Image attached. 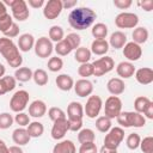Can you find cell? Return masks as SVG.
<instances>
[{"label":"cell","instance_id":"cell-20","mask_svg":"<svg viewBox=\"0 0 153 153\" xmlns=\"http://www.w3.org/2000/svg\"><path fill=\"white\" fill-rule=\"evenodd\" d=\"M35 42L36 41H35V38H33V36L31 33H23L18 38V45L17 47H18V49L20 51L27 53L33 48Z\"/></svg>","mask_w":153,"mask_h":153},{"label":"cell","instance_id":"cell-59","mask_svg":"<svg viewBox=\"0 0 153 153\" xmlns=\"http://www.w3.org/2000/svg\"><path fill=\"white\" fill-rule=\"evenodd\" d=\"M0 153H8V147L2 140H0Z\"/></svg>","mask_w":153,"mask_h":153},{"label":"cell","instance_id":"cell-13","mask_svg":"<svg viewBox=\"0 0 153 153\" xmlns=\"http://www.w3.org/2000/svg\"><path fill=\"white\" fill-rule=\"evenodd\" d=\"M123 56L130 62V61H137L142 56V48L141 45L131 42H127L123 47Z\"/></svg>","mask_w":153,"mask_h":153},{"label":"cell","instance_id":"cell-12","mask_svg":"<svg viewBox=\"0 0 153 153\" xmlns=\"http://www.w3.org/2000/svg\"><path fill=\"white\" fill-rule=\"evenodd\" d=\"M11 11H12L13 18L19 20V22L26 20L29 18V16H30V11L27 8V4L24 0H14L12 6H11Z\"/></svg>","mask_w":153,"mask_h":153},{"label":"cell","instance_id":"cell-56","mask_svg":"<svg viewBox=\"0 0 153 153\" xmlns=\"http://www.w3.org/2000/svg\"><path fill=\"white\" fill-rule=\"evenodd\" d=\"M8 91H7V87H6V85H5V82H4V80H2V78L0 79V96H4L5 93H7Z\"/></svg>","mask_w":153,"mask_h":153},{"label":"cell","instance_id":"cell-32","mask_svg":"<svg viewBox=\"0 0 153 153\" xmlns=\"http://www.w3.org/2000/svg\"><path fill=\"white\" fill-rule=\"evenodd\" d=\"M91 33L94 37V39H105L108 35V26L104 23H97L93 25Z\"/></svg>","mask_w":153,"mask_h":153},{"label":"cell","instance_id":"cell-14","mask_svg":"<svg viewBox=\"0 0 153 153\" xmlns=\"http://www.w3.org/2000/svg\"><path fill=\"white\" fill-rule=\"evenodd\" d=\"M68 130H69V128H68L67 117L61 118V120H56V121H54V124L51 128V137L54 140H61L65 137V135L67 134Z\"/></svg>","mask_w":153,"mask_h":153},{"label":"cell","instance_id":"cell-7","mask_svg":"<svg viewBox=\"0 0 153 153\" xmlns=\"http://www.w3.org/2000/svg\"><path fill=\"white\" fill-rule=\"evenodd\" d=\"M139 24V17L131 12H122L116 16L115 25L118 29H133Z\"/></svg>","mask_w":153,"mask_h":153},{"label":"cell","instance_id":"cell-41","mask_svg":"<svg viewBox=\"0 0 153 153\" xmlns=\"http://www.w3.org/2000/svg\"><path fill=\"white\" fill-rule=\"evenodd\" d=\"M78 74L80 76H82V79H87L88 76L93 75V66H92V63H90V62L81 63L78 67Z\"/></svg>","mask_w":153,"mask_h":153},{"label":"cell","instance_id":"cell-38","mask_svg":"<svg viewBox=\"0 0 153 153\" xmlns=\"http://www.w3.org/2000/svg\"><path fill=\"white\" fill-rule=\"evenodd\" d=\"M65 39L67 41V43L69 44V47L72 48V50H76L79 47H80V43H81V37L76 33V32H71V33H68L66 37H65Z\"/></svg>","mask_w":153,"mask_h":153},{"label":"cell","instance_id":"cell-29","mask_svg":"<svg viewBox=\"0 0 153 153\" xmlns=\"http://www.w3.org/2000/svg\"><path fill=\"white\" fill-rule=\"evenodd\" d=\"M91 55H92V53H91V50L88 48H86V47H79L75 50L74 59H75L76 62H79L81 65V63L88 62L90 59H91Z\"/></svg>","mask_w":153,"mask_h":153},{"label":"cell","instance_id":"cell-60","mask_svg":"<svg viewBox=\"0 0 153 153\" xmlns=\"http://www.w3.org/2000/svg\"><path fill=\"white\" fill-rule=\"evenodd\" d=\"M5 72H6V68H5V66L2 65V63H0V79L5 75Z\"/></svg>","mask_w":153,"mask_h":153},{"label":"cell","instance_id":"cell-58","mask_svg":"<svg viewBox=\"0 0 153 153\" xmlns=\"http://www.w3.org/2000/svg\"><path fill=\"white\" fill-rule=\"evenodd\" d=\"M5 14H7V7L5 6V4L2 1H0V18L4 17Z\"/></svg>","mask_w":153,"mask_h":153},{"label":"cell","instance_id":"cell-43","mask_svg":"<svg viewBox=\"0 0 153 153\" xmlns=\"http://www.w3.org/2000/svg\"><path fill=\"white\" fill-rule=\"evenodd\" d=\"M14 122V118L8 112L0 114V129H8Z\"/></svg>","mask_w":153,"mask_h":153},{"label":"cell","instance_id":"cell-25","mask_svg":"<svg viewBox=\"0 0 153 153\" xmlns=\"http://www.w3.org/2000/svg\"><path fill=\"white\" fill-rule=\"evenodd\" d=\"M53 153H76V148H75V145L73 143V141L62 140L54 146Z\"/></svg>","mask_w":153,"mask_h":153},{"label":"cell","instance_id":"cell-9","mask_svg":"<svg viewBox=\"0 0 153 153\" xmlns=\"http://www.w3.org/2000/svg\"><path fill=\"white\" fill-rule=\"evenodd\" d=\"M102 106H103V100L99 96H96V94H91L88 96V99L84 106V114L88 117V118H96L100 110H102Z\"/></svg>","mask_w":153,"mask_h":153},{"label":"cell","instance_id":"cell-39","mask_svg":"<svg viewBox=\"0 0 153 153\" xmlns=\"http://www.w3.org/2000/svg\"><path fill=\"white\" fill-rule=\"evenodd\" d=\"M47 66H48V69H49L50 72H59V71H61L62 67H63V61H62V59L59 57V56H53V57L49 59Z\"/></svg>","mask_w":153,"mask_h":153},{"label":"cell","instance_id":"cell-34","mask_svg":"<svg viewBox=\"0 0 153 153\" xmlns=\"http://www.w3.org/2000/svg\"><path fill=\"white\" fill-rule=\"evenodd\" d=\"M65 38V31L61 26L59 25H53L50 29H49V39L51 42H60Z\"/></svg>","mask_w":153,"mask_h":153},{"label":"cell","instance_id":"cell-2","mask_svg":"<svg viewBox=\"0 0 153 153\" xmlns=\"http://www.w3.org/2000/svg\"><path fill=\"white\" fill-rule=\"evenodd\" d=\"M0 54L13 68H19L23 63V56L20 55L18 47L13 43L12 39L7 37L0 38Z\"/></svg>","mask_w":153,"mask_h":153},{"label":"cell","instance_id":"cell-27","mask_svg":"<svg viewBox=\"0 0 153 153\" xmlns=\"http://www.w3.org/2000/svg\"><path fill=\"white\" fill-rule=\"evenodd\" d=\"M131 36H133V42L140 45V44L147 42L149 33H148V30H147L146 27H143V26H137V27L134 29Z\"/></svg>","mask_w":153,"mask_h":153},{"label":"cell","instance_id":"cell-42","mask_svg":"<svg viewBox=\"0 0 153 153\" xmlns=\"http://www.w3.org/2000/svg\"><path fill=\"white\" fill-rule=\"evenodd\" d=\"M48 116L49 118L54 122L56 120H61V118H66V114L65 111L61 109V108H57V106H53L48 110Z\"/></svg>","mask_w":153,"mask_h":153},{"label":"cell","instance_id":"cell-28","mask_svg":"<svg viewBox=\"0 0 153 153\" xmlns=\"http://www.w3.org/2000/svg\"><path fill=\"white\" fill-rule=\"evenodd\" d=\"M32 71L29 67H19L14 72V79L20 82H26L32 79Z\"/></svg>","mask_w":153,"mask_h":153},{"label":"cell","instance_id":"cell-33","mask_svg":"<svg viewBox=\"0 0 153 153\" xmlns=\"http://www.w3.org/2000/svg\"><path fill=\"white\" fill-rule=\"evenodd\" d=\"M32 79L35 81L36 85L38 86H44L48 84V80H49V76L47 74V72L42 68H38L36 69L33 73H32Z\"/></svg>","mask_w":153,"mask_h":153},{"label":"cell","instance_id":"cell-47","mask_svg":"<svg viewBox=\"0 0 153 153\" xmlns=\"http://www.w3.org/2000/svg\"><path fill=\"white\" fill-rule=\"evenodd\" d=\"M79 153H98V148L94 142L82 143V145H80Z\"/></svg>","mask_w":153,"mask_h":153},{"label":"cell","instance_id":"cell-52","mask_svg":"<svg viewBox=\"0 0 153 153\" xmlns=\"http://www.w3.org/2000/svg\"><path fill=\"white\" fill-rule=\"evenodd\" d=\"M145 116V118H148V120H153V102H151L148 105H147V108L145 109V111L142 112Z\"/></svg>","mask_w":153,"mask_h":153},{"label":"cell","instance_id":"cell-36","mask_svg":"<svg viewBox=\"0 0 153 153\" xmlns=\"http://www.w3.org/2000/svg\"><path fill=\"white\" fill-rule=\"evenodd\" d=\"M151 102H152V100H151L149 98L145 97V96H139V97H136L135 100H134V109H135V111L139 112V114H142V112L145 111V109L147 108V105H148Z\"/></svg>","mask_w":153,"mask_h":153},{"label":"cell","instance_id":"cell-31","mask_svg":"<svg viewBox=\"0 0 153 153\" xmlns=\"http://www.w3.org/2000/svg\"><path fill=\"white\" fill-rule=\"evenodd\" d=\"M96 135L94 131L90 128H84L80 129L78 133V141L82 145V143H88V142H94Z\"/></svg>","mask_w":153,"mask_h":153},{"label":"cell","instance_id":"cell-24","mask_svg":"<svg viewBox=\"0 0 153 153\" xmlns=\"http://www.w3.org/2000/svg\"><path fill=\"white\" fill-rule=\"evenodd\" d=\"M55 82H56L57 88H60L61 91H69L74 86V80L68 74H60V75H57L56 79H55Z\"/></svg>","mask_w":153,"mask_h":153},{"label":"cell","instance_id":"cell-18","mask_svg":"<svg viewBox=\"0 0 153 153\" xmlns=\"http://www.w3.org/2000/svg\"><path fill=\"white\" fill-rule=\"evenodd\" d=\"M135 79L141 85H149L153 81V69L149 67H142L135 71Z\"/></svg>","mask_w":153,"mask_h":153},{"label":"cell","instance_id":"cell-19","mask_svg":"<svg viewBox=\"0 0 153 153\" xmlns=\"http://www.w3.org/2000/svg\"><path fill=\"white\" fill-rule=\"evenodd\" d=\"M108 91L112 96H120L126 90V84L121 78H111L106 84Z\"/></svg>","mask_w":153,"mask_h":153},{"label":"cell","instance_id":"cell-57","mask_svg":"<svg viewBox=\"0 0 153 153\" xmlns=\"http://www.w3.org/2000/svg\"><path fill=\"white\" fill-rule=\"evenodd\" d=\"M99 153H117V149H114V148H109V147L102 146V148L99 149Z\"/></svg>","mask_w":153,"mask_h":153},{"label":"cell","instance_id":"cell-16","mask_svg":"<svg viewBox=\"0 0 153 153\" xmlns=\"http://www.w3.org/2000/svg\"><path fill=\"white\" fill-rule=\"evenodd\" d=\"M67 120L71 121H82L84 106L79 102H71L67 106Z\"/></svg>","mask_w":153,"mask_h":153},{"label":"cell","instance_id":"cell-5","mask_svg":"<svg viewBox=\"0 0 153 153\" xmlns=\"http://www.w3.org/2000/svg\"><path fill=\"white\" fill-rule=\"evenodd\" d=\"M29 92L25 91V90H19L17 91L12 97H11V100H10V108L12 111L14 112H23V110L26 108L27 103H29Z\"/></svg>","mask_w":153,"mask_h":153},{"label":"cell","instance_id":"cell-17","mask_svg":"<svg viewBox=\"0 0 153 153\" xmlns=\"http://www.w3.org/2000/svg\"><path fill=\"white\" fill-rule=\"evenodd\" d=\"M45 112H47V105L41 99L33 100L29 105V116H31V117L41 118V117H43L45 115Z\"/></svg>","mask_w":153,"mask_h":153},{"label":"cell","instance_id":"cell-55","mask_svg":"<svg viewBox=\"0 0 153 153\" xmlns=\"http://www.w3.org/2000/svg\"><path fill=\"white\" fill-rule=\"evenodd\" d=\"M8 153H23V149L20 148V146H11L8 147Z\"/></svg>","mask_w":153,"mask_h":153},{"label":"cell","instance_id":"cell-1","mask_svg":"<svg viewBox=\"0 0 153 153\" xmlns=\"http://www.w3.org/2000/svg\"><path fill=\"white\" fill-rule=\"evenodd\" d=\"M97 18L96 12L90 7H76L68 14V23L75 30H85L90 27Z\"/></svg>","mask_w":153,"mask_h":153},{"label":"cell","instance_id":"cell-4","mask_svg":"<svg viewBox=\"0 0 153 153\" xmlns=\"http://www.w3.org/2000/svg\"><path fill=\"white\" fill-rule=\"evenodd\" d=\"M123 139H124V130L121 127H114L106 133V135L104 137V145L103 146L117 149V147L121 145Z\"/></svg>","mask_w":153,"mask_h":153},{"label":"cell","instance_id":"cell-53","mask_svg":"<svg viewBox=\"0 0 153 153\" xmlns=\"http://www.w3.org/2000/svg\"><path fill=\"white\" fill-rule=\"evenodd\" d=\"M29 6H31L32 8H41L42 6H44V0H27Z\"/></svg>","mask_w":153,"mask_h":153},{"label":"cell","instance_id":"cell-6","mask_svg":"<svg viewBox=\"0 0 153 153\" xmlns=\"http://www.w3.org/2000/svg\"><path fill=\"white\" fill-rule=\"evenodd\" d=\"M122 111V100L117 96H110L104 104V116L112 120L116 118Z\"/></svg>","mask_w":153,"mask_h":153},{"label":"cell","instance_id":"cell-21","mask_svg":"<svg viewBox=\"0 0 153 153\" xmlns=\"http://www.w3.org/2000/svg\"><path fill=\"white\" fill-rule=\"evenodd\" d=\"M116 72H117L118 76H121V79H122V78H123V79H128V78H130V76L134 75V73H135V67H134V65H133L131 62H129V61H122V62H120V63L117 65Z\"/></svg>","mask_w":153,"mask_h":153},{"label":"cell","instance_id":"cell-8","mask_svg":"<svg viewBox=\"0 0 153 153\" xmlns=\"http://www.w3.org/2000/svg\"><path fill=\"white\" fill-rule=\"evenodd\" d=\"M93 66V75L94 76H102L109 72H111L115 67V62L112 57L110 56H103L96 61L92 62Z\"/></svg>","mask_w":153,"mask_h":153},{"label":"cell","instance_id":"cell-44","mask_svg":"<svg viewBox=\"0 0 153 153\" xmlns=\"http://www.w3.org/2000/svg\"><path fill=\"white\" fill-rule=\"evenodd\" d=\"M141 151L143 153H153V137L152 136H146L140 141Z\"/></svg>","mask_w":153,"mask_h":153},{"label":"cell","instance_id":"cell-45","mask_svg":"<svg viewBox=\"0 0 153 153\" xmlns=\"http://www.w3.org/2000/svg\"><path fill=\"white\" fill-rule=\"evenodd\" d=\"M13 24V19H12V16H10L8 13L5 14L4 17L0 18V31L2 33H5Z\"/></svg>","mask_w":153,"mask_h":153},{"label":"cell","instance_id":"cell-15","mask_svg":"<svg viewBox=\"0 0 153 153\" xmlns=\"http://www.w3.org/2000/svg\"><path fill=\"white\" fill-rule=\"evenodd\" d=\"M75 94L79 97H88L93 92V84L87 79H79L73 86Z\"/></svg>","mask_w":153,"mask_h":153},{"label":"cell","instance_id":"cell-35","mask_svg":"<svg viewBox=\"0 0 153 153\" xmlns=\"http://www.w3.org/2000/svg\"><path fill=\"white\" fill-rule=\"evenodd\" d=\"M96 128L100 133H108L112 127H111V120L108 118L106 116H100L96 120Z\"/></svg>","mask_w":153,"mask_h":153},{"label":"cell","instance_id":"cell-10","mask_svg":"<svg viewBox=\"0 0 153 153\" xmlns=\"http://www.w3.org/2000/svg\"><path fill=\"white\" fill-rule=\"evenodd\" d=\"M33 49H35V54L41 57V59H47L51 55L53 50H54V45L51 43V41L45 37V36H42L39 37L36 42H35V45H33Z\"/></svg>","mask_w":153,"mask_h":153},{"label":"cell","instance_id":"cell-26","mask_svg":"<svg viewBox=\"0 0 153 153\" xmlns=\"http://www.w3.org/2000/svg\"><path fill=\"white\" fill-rule=\"evenodd\" d=\"M91 53L98 56H103L109 50V43L105 39H94L91 43Z\"/></svg>","mask_w":153,"mask_h":153},{"label":"cell","instance_id":"cell-30","mask_svg":"<svg viewBox=\"0 0 153 153\" xmlns=\"http://www.w3.org/2000/svg\"><path fill=\"white\" fill-rule=\"evenodd\" d=\"M26 130H27V134H29L30 137H39L44 133V127H43V124L41 122L35 121V122H30L29 123Z\"/></svg>","mask_w":153,"mask_h":153},{"label":"cell","instance_id":"cell-37","mask_svg":"<svg viewBox=\"0 0 153 153\" xmlns=\"http://www.w3.org/2000/svg\"><path fill=\"white\" fill-rule=\"evenodd\" d=\"M54 50L56 51V54L59 56H66V55H68L72 51V48L69 47V44L67 43V41L63 38L62 41H60V42H57L55 44Z\"/></svg>","mask_w":153,"mask_h":153},{"label":"cell","instance_id":"cell-11","mask_svg":"<svg viewBox=\"0 0 153 153\" xmlns=\"http://www.w3.org/2000/svg\"><path fill=\"white\" fill-rule=\"evenodd\" d=\"M63 7H62V1L61 0H49L44 4V8H43V16L49 19H56L61 12H62Z\"/></svg>","mask_w":153,"mask_h":153},{"label":"cell","instance_id":"cell-23","mask_svg":"<svg viewBox=\"0 0 153 153\" xmlns=\"http://www.w3.org/2000/svg\"><path fill=\"white\" fill-rule=\"evenodd\" d=\"M108 43H109V45H111L115 49H121L127 43V36L122 31H115L111 33Z\"/></svg>","mask_w":153,"mask_h":153},{"label":"cell","instance_id":"cell-50","mask_svg":"<svg viewBox=\"0 0 153 153\" xmlns=\"http://www.w3.org/2000/svg\"><path fill=\"white\" fill-rule=\"evenodd\" d=\"M82 127V121H71L68 120V128L71 131H79Z\"/></svg>","mask_w":153,"mask_h":153},{"label":"cell","instance_id":"cell-40","mask_svg":"<svg viewBox=\"0 0 153 153\" xmlns=\"http://www.w3.org/2000/svg\"><path fill=\"white\" fill-rule=\"evenodd\" d=\"M140 141H141V137L137 133H130L126 140V145L129 149H136L140 146Z\"/></svg>","mask_w":153,"mask_h":153},{"label":"cell","instance_id":"cell-51","mask_svg":"<svg viewBox=\"0 0 153 153\" xmlns=\"http://www.w3.org/2000/svg\"><path fill=\"white\" fill-rule=\"evenodd\" d=\"M139 5L146 11V12H151L153 10V1L152 0H143V1H140Z\"/></svg>","mask_w":153,"mask_h":153},{"label":"cell","instance_id":"cell-22","mask_svg":"<svg viewBox=\"0 0 153 153\" xmlns=\"http://www.w3.org/2000/svg\"><path fill=\"white\" fill-rule=\"evenodd\" d=\"M30 136L27 134V130L25 128H17L13 130L12 133V140L13 142L17 145V146H24V145H27L29 141H30Z\"/></svg>","mask_w":153,"mask_h":153},{"label":"cell","instance_id":"cell-46","mask_svg":"<svg viewBox=\"0 0 153 153\" xmlns=\"http://www.w3.org/2000/svg\"><path fill=\"white\" fill-rule=\"evenodd\" d=\"M14 121L17 124H19L20 127H27L30 123V116L25 112H18L14 117Z\"/></svg>","mask_w":153,"mask_h":153},{"label":"cell","instance_id":"cell-48","mask_svg":"<svg viewBox=\"0 0 153 153\" xmlns=\"http://www.w3.org/2000/svg\"><path fill=\"white\" fill-rule=\"evenodd\" d=\"M19 26H18V24L17 23H14L13 22V24H12V26L4 33L5 35V37H7V38H10V39H12V38H14V37H17L18 35H19Z\"/></svg>","mask_w":153,"mask_h":153},{"label":"cell","instance_id":"cell-49","mask_svg":"<svg viewBox=\"0 0 153 153\" xmlns=\"http://www.w3.org/2000/svg\"><path fill=\"white\" fill-rule=\"evenodd\" d=\"M131 0H114V5L120 10H127L131 6Z\"/></svg>","mask_w":153,"mask_h":153},{"label":"cell","instance_id":"cell-3","mask_svg":"<svg viewBox=\"0 0 153 153\" xmlns=\"http://www.w3.org/2000/svg\"><path fill=\"white\" fill-rule=\"evenodd\" d=\"M118 124H121L124 128L135 127L141 128L146 124V118L143 115L136 112V111H121V114L116 117Z\"/></svg>","mask_w":153,"mask_h":153},{"label":"cell","instance_id":"cell-54","mask_svg":"<svg viewBox=\"0 0 153 153\" xmlns=\"http://www.w3.org/2000/svg\"><path fill=\"white\" fill-rule=\"evenodd\" d=\"M76 4H78V0H66V1H62V7L68 10L76 6Z\"/></svg>","mask_w":153,"mask_h":153}]
</instances>
